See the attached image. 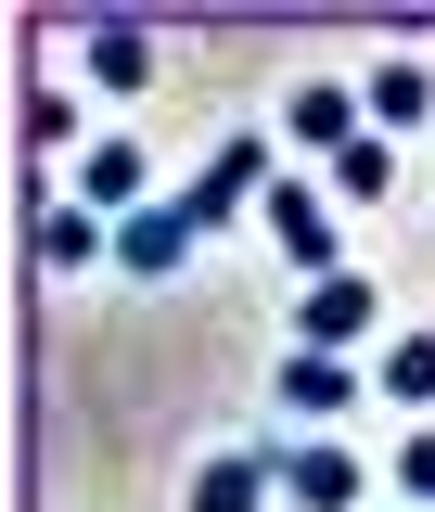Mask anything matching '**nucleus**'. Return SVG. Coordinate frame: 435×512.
<instances>
[{"label": "nucleus", "mask_w": 435, "mask_h": 512, "mask_svg": "<svg viewBox=\"0 0 435 512\" xmlns=\"http://www.w3.org/2000/svg\"><path fill=\"white\" fill-rule=\"evenodd\" d=\"M372 397H397V410H435V333H397L372 359Z\"/></svg>", "instance_id": "14"}, {"label": "nucleus", "mask_w": 435, "mask_h": 512, "mask_svg": "<svg viewBox=\"0 0 435 512\" xmlns=\"http://www.w3.org/2000/svg\"><path fill=\"white\" fill-rule=\"evenodd\" d=\"M269 474H282V500L295 512H372V461L346 436H295V448H269Z\"/></svg>", "instance_id": "2"}, {"label": "nucleus", "mask_w": 435, "mask_h": 512, "mask_svg": "<svg viewBox=\"0 0 435 512\" xmlns=\"http://www.w3.org/2000/svg\"><path fill=\"white\" fill-rule=\"evenodd\" d=\"M26 256H39V269H90V256H116V218H90V205H39V218H26Z\"/></svg>", "instance_id": "11"}, {"label": "nucleus", "mask_w": 435, "mask_h": 512, "mask_svg": "<svg viewBox=\"0 0 435 512\" xmlns=\"http://www.w3.org/2000/svg\"><path fill=\"white\" fill-rule=\"evenodd\" d=\"M372 333H384V295L359 282V269H320V282H295V346L346 359V346H372Z\"/></svg>", "instance_id": "3"}, {"label": "nucleus", "mask_w": 435, "mask_h": 512, "mask_svg": "<svg viewBox=\"0 0 435 512\" xmlns=\"http://www.w3.org/2000/svg\"><path fill=\"white\" fill-rule=\"evenodd\" d=\"M384 192H397V141H384V128H359V141L333 154V205H384Z\"/></svg>", "instance_id": "13"}, {"label": "nucleus", "mask_w": 435, "mask_h": 512, "mask_svg": "<svg viewBox=\"0 0 435 512\" xmlns=\"http://www.w3.org/2000/svg\"><path fill=\"white\" fill-rule=\"evenodd\" d=\"M359 116H372L384 141H397V128H423V116H435V64H410V52H384L372 77H359Z\"/></svg>", "instance_id": "10"}, {"label": "nucleus", "mask_w": 435, "mask_h": 512, "mask_svg": "<svg viewBox=\"0 0 435 512\" xmlns=\"http://www.w3.org/2000/svg\"><path fill=\"white\" fill-rule=\"evenodd\" d=\"M77 205H90V218H141V205H154V154H141V141H90V154H77Z\"/></svg>", "instance_id": "7"}, {"label": "nucleus", "mask_w": 435, "mask_h": 512, "mask_svg": "<svg viewBox=\"0 0 435 512\" xmlns=\"http://www.w3.org/2000/svg\"><path fill=\"white\" fill-rule=\"evenodd\" d=\"M192 244H205V231H192V205H180V192H154L141 218H116V269H128V282H167Z\"/></svg>", "instance_id": "6"}, {"label": "nucleus", "mask_w": 435, "mask_h": 512, "mask_svg": "<svg viewBox=\"0 0 435 512\" xmlns=\"http://www.w3.org/2000/svg\"><path fill=\"white\" fill-rule=\"evenodd\" d=\"M269 500H282L269 448H205L192 461V512H269Z\"/></svg>", "instance_id": "9"}, {"label": "nucleus", "mask_w": 435, "mask_h": 512, "mask_svg": "<svg viewBox=\"0 0 435 512\" xmlns=\"http://www.w3.org/2000/svg\"><path fill=\"white\" fill-rule=\"evenodd\" d=\"M269 180H282V154H269V141H218V154L180 180V205H192V231H231V218L269 205Z\"/></svg>", "instance_id": "1"}, {"label": "nucleus", "mask_w": 435, "mask_h": 512, "mask_svg": "<svg viewBox=\"0 0 435 512\" xmlns=\"http://www.w3.org/2000/svg\"><path fill=\"white\" fill-rule=\"evenodd\" d=\"M269 397H282V423H308V436H333L359 397H372V372L359 359H320V346H282V372H269Z\"/></svg>", "instance_id": "4"}, {"label": "nucleus", "mask_w": 435, "mask_h": 512, "mask_svg": "<svg viewBox=\"0 0 435 512\" xmlns=\"http://www.w3.org/2000/svg\"><path fill=\"white\" fill-rule=\"evenodd\" d=\"M90 77H103V90H141V77H154V26H141V13H90Z\"/></svg>", "instance_id": "12"}, {"label": "nucleus", "mask_w": 435, "mask_h": 512, "mask_svg": "<svg viewBox=\"0 0 435 512\" xmlns=\"http://www.w3.org/2000/svg\"><path fill=\"white\" fill-rule=\"evenodd\" d=\"M256 231L295 256V282H320V269H346V244H333V192L308 180H269V205H256Z\"/></svg>", "instance_id": "5"}, {"label": "nucleus", "mask_w": 435, "mask_h": 512, "mask_svg": "<svg viewBox=\"0 0 435 512\" xmlns=\"http://www.w3.org/2000/svg\"><path fill=\"white\" fill-rule=\"evenodd\" d=\"M64 141H77V103L64 90H26V154H64Z\"/></svg>", "instance_id": "16"}, {"label": "nucleus", "mask_w": 435, "mask_h": 512, "mask_svg": "<svg viewBox=\"0 0 435 512\" xmlns=\"http://www.w3.org/2000/svg\"><path fill=\"white\" fill-rule=\"evenodd\" d=\"M397 500L435 512V423H410V436H397Z\"/></svg>", "instance_id": "15"}, {"label": "nucleus", "mask_w": 435, "mask_h": 512, "mask_svg": "<svg viewBox=\"0 0 435 512\" xmlns=\"http://www.w3.org/2000/svg\"><path fill=\"white\" fill-rule=\"evenodd\" d=\"M359 90H346V77H295V103H282V141H295V154H346V141H359Z\"/></svg>", "instance_id": "8"}]
</instances>
